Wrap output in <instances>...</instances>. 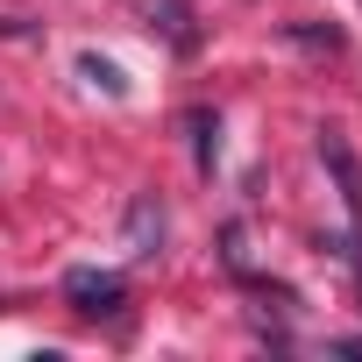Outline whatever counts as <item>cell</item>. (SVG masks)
<instances>
[{
  "label": "cell",
  "instance_id": "6da1fadb",
  "mask_svg": "<svg viewBox=\"0 0 362 362\" xmlns=\"http://www.w3.org/2000/svg\"><path fill=\"white\" fill-rule=\"evenodd\" d=\"M64 298H71L78 313H121L128 284H121L114 270H64Z\"/></svg>",
  "mask_w": 362,
  "mask_h": 362
},
{
  "label": "cell",
  "instance_id": "7a4b0ae2",
  "mask_svg": "<svg viewBox=\"0 0 362 362\" xmlns=\"http://www.w3.org/2000/svg\"><path fill=\"white\" fill-rule=\"evenodd\" d=\"M320 156L334 163V177H341V206H348V221H355V235H362V163L348 156V142H341L334 128L320 135Z\"/></svg>",
  "mask_w": 362,
  "mask_h": 362
},
{
  "label": "cell",
  "instance_id": "3957f363",
  "mask_svg": "<svg viewBox=\"0 0 362 362\" xmlns=\"http://www.w3.org/2000/svg\"><path fill=\"white\" fill-rule=\"evenodd\" d=\"M135 8L149 15V29L170 36V50H199V29H192V8H185V0H135Z\"/></svg>",
  "mask_w": 362,
  "mask_h": 362
},
{
  "label": "cell",
  "instance_id": "277c9868",
  "mask_svg": "<svg viewBox=\"0 0 362 362\" xmlns=\"http://www.w3.org/2000/svg\"><path fill=\"white\" fill-rule=\"evenodd\" d=\"M78 71H86L93 86H107V93H128V78H121V71H114L107 57H78Z\"/></svg>",
  "mask_w": 362,
  "mask_h": 362
}]
</instances>
